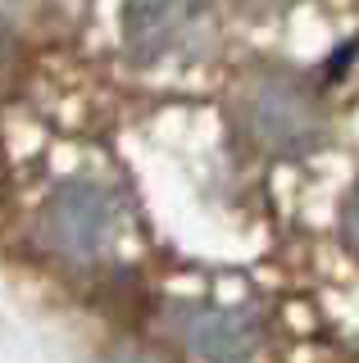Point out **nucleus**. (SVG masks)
Listing matches in <instances>:
<instances>
[{"label": "nucleus", "instance_id": "nucleus-1", "mask_svg": "<svg viewBox=\"0 0 359 363\" xmlns=\"http://www.w3.org/2000/svg\"><path fill=\"white\" fill-rule=\"evenodd\" d=\"M241 128L264 155L305 159L328 141V113L300 77L264 73L241 91Z\"/></svg>", "mask_w": 359, "mask_h": 363}, {"label": "nucleus", "instance_id": "nucleus-2", "mask_svg": "<svg viewBox=\"0 0 359 363\" xmlns=\"http://www.w3.org/2000/svg\"><path fill=\"white\" fill-rule=\"evenodd\" d=\"M118 223V200L109 186H100L92 177H73L60 182L55 196L41 213V227H46V241L60 250L64 259H100L114 236Z\"/></svg>", "mask_w": 359, "mask_h": 363}, {"label": "nucleus", "instance_id": "nucleus-3", "mask_svg": "<svg viewBox=\"0 0 359 363\" xmlns=\"http://www.w3.org/2000/svg\"><path fill=\"white\" fill-rule=\"evenodd\" d=\"M205 0H128L123 5V45L132 60L160 64L182 55L205 32Z\"/></svg>", "mask_w": 359, "mask_h": 363}, {"label": "nucleus", "instance_id": "nucleus-4", "mask_svg": "<svg viewBox=\"0 0 359 363\" xmlns=\"http://www.w3.org/2000/svg\"><path fill=\"white\" fill-rule=\"evenodd\" d=\"M187 350L200 363H250L260 350V323L245 309H223V304H192L177 313Z\"/></svg>", "mask_w": 359, "mask_h": 363}, {"label": "nucleus", "instance_id": "nucleus-5", "mask_svg": "<svg viewBox=\"0 0 359 363\" xmlns=\"http://www.w3.org/2000/svg\"><path fill=\"white\" fill-rule=\"evenodd\" d=\"M341 232H346V245H350V255L359 259V186L350 191V200H346V213H341Z\"/></svg>", "mask_w": 359, "mask_h": 363}]
</instances>
